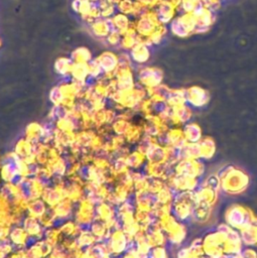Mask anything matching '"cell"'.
Returning <instances> with one entry per match:
<instances>
[{"label":"cell","instance_id":"obj_1","mask_svg":"<svg viewBox=\"0 0 257 258\" xmlns=\"http://www.w3.org/2000/svg\"><path fill=\"white\" fill-rule=\"evenodd\" d=\"M131 55H132L131 57L135 61L141 63V62H144L148 58L149 52L147 50V47L143 43H138L134 47H132Z\"/></svg>","mask_w":257,"mask_h":258}]
</instances>
